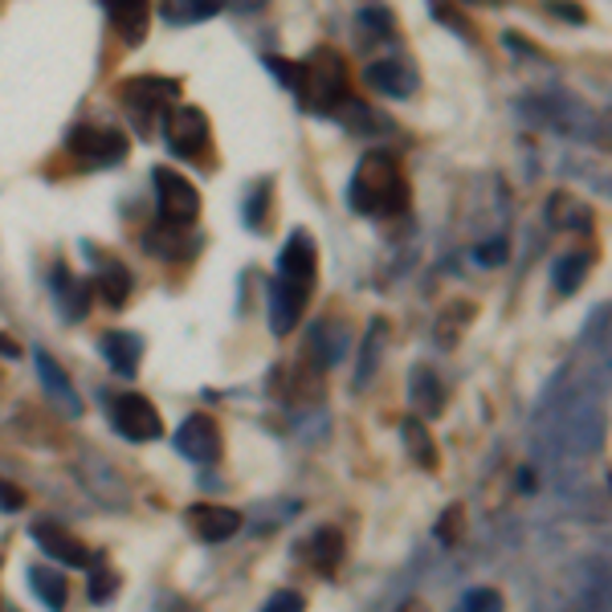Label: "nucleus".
Masks as SVG:
<instances>
[{
  "label": "nucleus",
  "mask_w": 612,
  "mask_h": 612,
  "mask_svg": "<svg viewBox=\"0 0 612 612\" xmlns=\"http://www.w3.org/2000/svg\"><path fill=\"white\" fill-rule=\"evenodd\" d=\"M461 507H449V511L442 514V523H437V539L445 543V547H454L457 543V523H461Z\"/></svg>",
  "instance_id": "nucleus-34"
},
{
  "label": "nucleus",
  "mask_w": 612,
  "mask_h": 612,
  "mask_svg": "<svg viewBox=\"0 0 612 612\" xmlns=\"http://www.w3.org/2000/svg\"><path fill=\"white\" fill-rule=\"evenodd\" d=\"M343 347H347V340H343V331L335 327L331 331V323L323 319V323H314L311 327V359H319V368H331L335 359L343 356Z\"/></svg>",
  "instance_id": "nucleus-24"
},
{
  "label": "nucleus",
  "mask_w": 612,
  "mask_h": 612,
  "mask_svg": "<svg viewBox=\"0 0 612 612\" xmlns=\"http://www.w3.org/2000/svg\"><path fill=\"white\" fill-rule=\"evenodd\" d=\"M70 152L82 164H94V168H114L131 156V143L123 131L114 127H94V123H82V127L70 131Z\"/></svg>",
  "instance_id": "nucleus-6"
},
{
  "label": "nucleus",
  "mask_w": 612,
  "mask_h": 612,
  "mask_svg": "<svg viewBox=\"0 0 612 612\" xmlns=\"http://www.w3.org/2000/svg\"><path fill=\"white\" fill-rule=\"evenodd\" d=\"M107 16H111L114 33L127 45H140L147 37V25H152V9L147 4H135V0H111L107 4Z\"/></svg>",
  "instance_id": "nucleus-17"
},
{
  "label": "nucleus",
  "mask_w": 612,
  "mask_h": 612,
  "mask_svg": "<svg viewBox=\"0 0 612 612\" xmlns=\"http://www.w3.org/2000/svg\"><path fill=\"white\" fill-rule=\"evenodd\" d=\"M502 609H507L502 592H494V588H470L461 597V604H457V612H502Z\"/></svg>",
  "instance_id": "nucleus-29"
},
{
  "label": "nucleus",
  "mask_w": 612,
  "mask_h": 612,
  "mask_svg": "<svg viewBox=\"0 0 612 612\" xmlns=\"http://www.w3.org/2000/svg\"><path fill=\"white\" fill-rule=\"evenodd\" d=\"M152 185H156V197H159V225H171V229L197 225V216H200L197 185H188L185 176L171 168L152 171Z\"/></svg>",
  "instance_id": "nucleus-4"
},
{
  "label": "nucleus",
  "mask_w": 612,
  "mask_h": 612,
  "mask_svg": "<svg viewBox=\"0 0 612 612\" xmlns=\"http://www.w3.org/2000/svg\"><path fill=\"white\" fill-rule=\"evenodd\" d=\"M314 278H319V245L307 229H294L290 242L282 245V254H278V282L311 290Z\"/></svg>",
  "instance_id": "nucleus-8"
},
{
  "label": "nucleus",
  "mask_w": 612,
  "mask_h": 612,
  "mask_svg": "<svg viewBox=\"0 0 612 612\" xmlns=\"http://www.w3.org/2000/svg\"><path fill=\"white\" fill-rule=\"evenodd\" d=\"M209 114L197 111V107H185L176 102L168 114H164V143L176 159H197L204 147H209Z\"/></svg>",
  "instance_id": "nucleus-5"
},
{
  "label": "nucleus",
  "mask_w": 612,
  "mask_h": 612,
  "mask_svg": "<svg viewBox=\"0 0 612 612\" xmlns=\"http://www.w3.org/2000/svg\"><path fill=\"white\" fill-rule=\"evenodd\" d=\"M29 585H33V592H37V600H42L49 612H66V597H70V585H66V576L54 568H29Z\"/></svg>",
  "instance_id": "nucleus-21"
},
{
  "label": "nucleus",
  "mask_w": 612,
  "mask_h": 612,
  "mask_svg": "<svg viewBox=\"0 0 612 612\" xmlns=\"http://www.w3.org/2000/svg\"><path fill=\"white\" fill-rule=\"evenodd\" d=\"M29 535H33V543L42 547L45 556L57 559V564H66V568H90V559H94L90 552H86V543L74 539L62 523H33Z\"/></svg>",
  "instance_id": "nucleus-10"
},
{
  "label": "nucleus",
  "mask_w": 612,
  "mask_h": 612,
  "mask_svg": "<svg viewBox=\"0 0 612 612\" xmlns=\"http://www.w3.org/2000/svg\"><path fill=\"white\" fill-rule=\"evenodd\" d=\"M188 527H192V535L204 543H225L242 531V514L233 511V507L197 502V507H188Z\"/></svg>",
  "instance_id": "nucleus-11"
},
{
  "label": "nucleus",
  "mask_w": 612,
  "mask_h": 612,
  "mask_svg": "<svg viewBox=\"0 0 612 612\" xmlns=\"http://www.w3.org/2000/svg\"><path fill=\"white\" fill-rule=\"evenodd\" d=\"M364 82L376 90V94H388V99H413L421 90V78L409 62H371L364 70Z\"/></svg>",
  "instance_id": "nucleus-12"
},
{
  "label": "nucleus",
  "mask_w": 612,
  "mask_h": 612,
  "mask_svg": "<svg viewBox=\"0 0 612 612\" xmlns=\"http://www.w3.org/2000/svg\"><path fill=\"white\" fill-rule=\"evenodd\" d=\"M270 197H274V180H257V185L249 188V197H245V225H249V229L266 225V209H270Z\"/></svg>",
  "instance_id": "nucleus-26"
},
{
  "label": "nucleus",
  "mask_w": 612,
  "mask_h": 612,
  "mask_svg": "<svg viewBox=\"0 0 612 612\" xmlns=\"http://www.w3.org/2000/svg\"><path fill=\"white\" fill-rule=\"evenodd\" d=\"M380 347H385V319H376L368 331V343H364V364H359V376H356V388L368 380L371 371H376V359H380Z\"/></svg>",
  "instance_id": "nucleus-28"
},
{
  "label": "nucleus",
  "mask_w": 612,
  "mask_h": 612,
  "mask_svg": "<svg viewBox=\"0 0 612 612\" xmlns=\"http://www.w3.org/2000/svg\"><path fill=\"white\" fill-rule=\"evenodd\" d=\"M37 376H42V385L49 388V397L66 409V413H82V400H78V392H74V385H70V376L66 371L57 368L54 364V356H45V352H37Z\"/></svg>",
  "instance_id": "nucleus-20"
},
{
  "label": "nucleus",
  "mask_w": 612,
  "mask_h": 612,
  "mask_svg": "<svg viewBox=\"0 0 612 612\" xmlns=\"http://www.w3.org/2000/svg\"><path fill=\"white\" fill-rule=\"evenodd\" d=\"M0 356H9V359H16L21 356V347H16L13 340H4V335H0Z\"/></svg>",
  "instance_id": "nucleus-37"
},
{
  "label": "nucleus",
  "mask_w": 612,
  "mask_h": 612,
  "mask_svg": "<svg viewBox=\"0 0 612 612\" xmlns=\"http://www.w3.org/2000/svg\"><path fill=\"white\" fill-rule=\"evenodd\" d=\"M409 397H413V409L421 416H442L445 413V385L433 376L429 364H416L413 376H409Z\"/></svg>",
  "instance_id": "nucleus-18"
},
{
  "label": "nucleus",
  "mask_w": 612,
  "mask_h": 612,
  "mask_svg": "<svg viewBox=\"0 0 612 612\" xmlns=\"http://www.w3.org/2000/svg\"><path fill=\"white\" fill-rule=\"evenodd\" d=\"M359 21H364L368 29H376L380 37H388V33H392V13H388V9H364V13H359ZM380 37H376V42H380Z\"/></svg>",
  "instance_id": "nucleus-36"
},
{
  "label": "nucleus",
  "mask_w": 612,
  "mask_h": 612,
  "mask_svg": "<svg viewBox=\"0 0 612 612\" xmlns=\"http://www.w3.org/2000/svg\"><path fill=\"white\" fill-rule=\"evenodd\" d=\"M86 571H90V600H94V604L114 600V592H119V571L107 568V556H94Z\"/></svg>",
  "instance_id": "nucleus-25"
},
{
  "label": "nucleus",
  "mask_w": 612,
  "mask_h": 612,
  "mask_svg": "<svg viewBox=\"0 0 612 612\" xmlns=\"http://www.w3.org/2000/svg\"><path fill=\"white\" fill-rule=\"evenodd\" d=\"M54 294H57V307H62V319H86V311H90V282H82V278H70L66 270H54Z\"/></svg>",
  "instance_id": "nucleus-19"
},
{
  "label": "nucleus",
  "mask_w": 612,
  "mask_h": 612,
  "mask_svg": "<svg viewBox=\"0 0 612 612\" xmlns=\"http://www.w3.org/2000/svg\"><path fill=\"white\" fill-rule=\"evenodd\" d=\"M347 200L359 216H397L409 209V180L400 171V159L392 152H368L359 159L356 176L347 185Z\"/></svg>",
  "instance_id": "nucleus-1"
},
{
  "label": "nucleus",
  "mask_w": 612,
  "mask_h": 612,
  "mask_svg": "<svg viewBox=\"0 0 612 612\" xmlns=\"http://www.w3.org/2000/svg\"><path fill=\"white\" fill-rule=\"evenodd\" d=\"M299 102L307 111L327 114L340 102H347V62L343 54H335L331 45H319L307 54V62H299Z\"/></svg>",
  "instance_id": "nucleus-2"
},
{
  "label": "nucleus",
  "mask_w": 612,
  "mask_h": 612,
  "mask_svg": "<svg viewBox=\"0 0 612 612\" xmlns=\"http://www.w3.org/2000/svg\"><path fill=\"white\" fill-rule=\"evenodd\" d=\"M111 421L114 429L127 437V442H156L164 433V421H159V409L140 392H123V397L111 400Z\"/></svg>",
  "instance_id": "nucleus-7"
},
{
  "label": "nucleus",
  "mask_w": 612,
  "mask_h": 612,
  "mask_svg": "<svg viewBox=\"0 0 612 612\" xmlns=\"http://www.w3.org/2000/svg\"><path fill=\"white\" fill-rule=\"evenodd\" d=\"M592 266H597V257H592V254H568V257H559L556 274H552V282H556L559 294H576V290L588 282Z\"/></svg>",
  "instance_id": "nucleus-23"
},
{
  "label": "nucleus",
  "mask_w": 612,
  "mask_h": 612,
  "mask_svg": "<svg viewBox=\"0 0 612 612\" xmlns=\"http://www.w3.org/2000/svg\"><path fill=\"white\" fill-rule=\"evenodd\" d=\"M474 319V307L470 302H457V307H449V311L442 314V323H437V331H442V347H454V327L457 323H470Z\"/></svg>",
  "instance_id": "nucleus-30"
},
{
  "label": "nucleus",
  "mask_w": 612,
  "mask_h": 612,
  "mask_svg": "<svg viewBox=\"0 0 612 612\" xmlns=\"http://www.w3.org/2000/svg\"><path fill=\"white\" fill-rule=\"evenodd\" d=\"M400 437H404V445H409V454H413L421 470H437V445H433L421 416H404L400 421Z\"/></svg>",
  "instance_id": "nucleus-22"
},
{
  "label": "nucleus",
  "mask_w": 612,
  "mask_h": 612,
  "mask_svg": "<svg viewBox=\"0 0 612 612\" xmlns=\"http://www.w3.org/2000/svg\"><path fill=\"white\" fill-rule=\"evenodd\" d=\"M180 99V82L176 78H156V74H140V78H127V82L119 86V102L135 114V123L143 131L152 127V119L159 111L168 114Z\"/></svg>",
  "instance_id": "nucleus-3"
},
{
  "label": "nucleus",
  "mask_w": 612,
  "mask_h": 612,
  "mask_svg": "<svg viewBox=\"0 0 612 612\" xmlns=\"http://www.w3.org/2000/svg\"><path fill=\"white\" fill-rule=\"evenodd\" d=\"M102 356L111 364L119 376H135L140 371V359H143V340L140 335H131V331H107L99 340Z\"/></svg>",
  "instance_id": "nucleus-15"
},
{
  "label": "nucleus",
  "mask_w": 612,
  "mask_h": 612,
  "mask_svg": "<svg viewBox=\"0 0 612 612\" xmlns=\"http://www.w3.org/2000/svg\"><path fill=\"white\" fill-rule=\"evenodd\" d=\"M262 612H307V600H302V592L282 588V592H274V597L262 604Z\"/></svg>",
  "instance_id": "nucleus-32"
},
{
  "label": "nucleus",
  "mask_w": 612,
  "mask_h": 612,
  "mask_svg": "<svg viewBox=\"0 0 612 612\" xmlns=\"http://www.w3.org/2000/svg\"><path fill=\"white\" fill-rule=\"evenodd\" d=\"M216 13H221V4H200V0H185V4H168L164 9L168 25H192V21H209Z\"/></svg>",
  "instance_id": "nucleus-27"
},
{
  "label": "nucleus",
  "mask_w": 612,
  "mask_h": 612,
  "mask_svg": "<svg viewBox=\"0 0 612 612\" xmlns=\"http://www.w3.org/2000/svg\"><path fill=\"white\" fill-rule=\"evenodd\" d=\"M299 556L311 559V568L319 576H335L343 568V535L335 527H319L311 539L299 547Z\"/></svg>",
  "instance_id": "nucleus-14"
},
{
  "label": "nucleus",
  "mask_w": 612,
  "mask_h": 612,
  "mask_svg": "<svg viewBox=\"0 0 612 612\" xmlns=\"http://www.w3.org/2000/svg\"><path fill=\"white\" fill-rule=\"evenodd\" d=\"M474 262H478V266H486V270H490V266H502V262H507V242H486V245H478V249H474Z\"/></svg>",
  "instance_id": "nucleus-33"
},
{
  "label": "nucleus",
  "mask_w": 612,
  "mask_h": 612,
  "mask_svg": "<svg viewBox=\"0 0 612 612\" xmlns=\"http://www.w3.org/2000/svg\"><path fill=\"white\" fill-rule=\"evenodd\" d=\"M176 449L197 461V466H216L221 454H225V442H221V429H216L213 416L192 413L185 425L176 429Z\"/></svg>",
  "instance_id": "nucleus-9"
},
{
  "label": "nucleus",
  "mask_w": 612,
  "mask_h": 612,
  "mask_svg": "<svg viewBox=\"0 0 612 612\" xmlns=\"http://www.w3.org/2000/svg\"><path fill=\"white\" fill-rule=\"evenodd\" d=\"M307 294H311V290H299V286L278 282V278H274L270 299H266V311H270V331L278 335V340H286L290 331L299 327L302 307H307Z\"/></svg>",
  "instance_id": "nucleus-13"
},
{
  "label": "nucleus",
  "mask_w": 612,
  "mask_h": 612,
  "mask_svg": "<svg viewBox=\"0 0 612 612\" xmlns=\"http://www.w3.org/2000/svg\"><path fill=\"white\" fill-rule=\"evenodd\" d=\"M0 511H9V514L25 511V490L13 482H4V478H0Z\"/></svg>",
  "instance_id": "nucleus-35"
},
{
  "label": "nucleus",
  "mask_w": 612,
  "mask_h": 612,
  "mask_svg": "<svg viewBox=\"0 0 612 612\" xmlns=\"http://www.w3.org/2000/svg\"><path fill=\"white\" fill-rule=\"evenodd\" d=\"M0 612H21V609H13V604H4V600H0Z\"/></svg>",
  "instance_id": "nucleus-38"
},
{
  "label": "nucleus",
  "mask_w": 612,
  "mask_h": 612,
  "mask_svg": "<svg viewBox=\"0 0 612 612\" xmlns=\"http://www.w3.org/2000/svg\"><path fill=\"white\" fill-rule=\"evenodd\" d=\"M552 221H576L580 229H588V213L585 209H576V197H552Z\"/></svg>",
  "instance_id": "nucleus-31"
},
{
  "label": "nucleus",
  "mask_w": 612,
  "mask_h": 612,
  "mask_svg": "<svg viewBox=\"0 0 612 612\" xmlns=\"http://www.w3.org/2000/svg\"><path fill=\"white\" fill-rule=\"evenodd\" d=\"M90 290H99V299L107 302L111 311H123L131 299V270L123 262L107 257V262H99V274H94V286H90Z\"/></svg>",
  "instance_id": "nucleus-16"
}]
</instances>
